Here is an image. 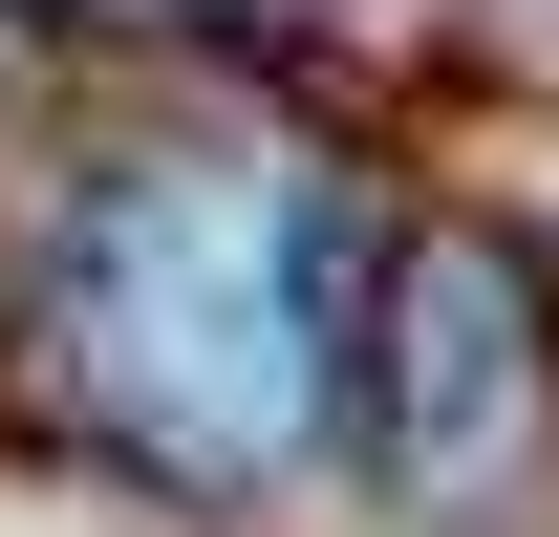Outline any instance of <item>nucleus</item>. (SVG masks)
<instances>
[{"instance_id": "f03ea898", "label": "nucleus", "mask_w": 559, "mask_h": 537, "mask_svg": "<svg viewBox=\"0 0 559 537\" xmlns=\"http://www.w3.org/2000/svg\"><path fill=\"white\" fill-rule=\"evenodd\" d=\"M345 430L409 516H495L516 473L559 452V323H538V259L495 215H409L366 259V344H345Z\"/></svg>"}, {"instance_id": "f257e3e1", "label": "nucleus", "mask_w": 559, "mask_h": 537, "mask_svg": "<svg viewBox=\"0 0 559 537\" xmlns=\"http://www.w3.org/2000/svg\"><path fill=\"white\" fill-rule=\"evenodd\" d=\"M22 344L151 494H280L345 430V194L301 130H108L22 215Z\"/></svg>"}]
</instances>
